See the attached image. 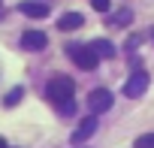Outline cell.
Returning <instances> with one entry per match:
<instances>
[{
	"instance_id": "1",
	"label": "cell",
	"mask_w": 154,
	"mask_h": 148,
	"mask_svg": "<svg viewBox=\"0 0 154 148\" xmlns=\"http://www.w3.org/2000/svg\"><path fill=\"white\" fill-rule=\"evenodd\" d=\"M72 97H75V82L69 79V76H54V79H48V100L60 109V106H66V103H72Z\"/></svg>"
},
{
	"instance_id": "2",
	"label": "cell",
	"mask_w": 154,
	"mask_h": 148,
	"mask_svg": "<svg viewBox=\"0 0 154 148\" xmlns=\"http://www.w3.org/2000/svg\"><path fill=\"white\" fill-rule=\"evenodd\" d=\"M148 85H151V76L145 69H136L133 76L124 82V97H130V100H136V97H142L145 91H148Z\"/></svg>"
},
{
	"instance_id": "3",
	"label": "cell",
	"mask_w": 154,
	"mask_h": 148,
	"mask_svg": "<svg viewBox=\"0 0 154 148\" xmlns=\"http://www.w3.org/2000/svg\"><path fill=\"white\" fill-rule=\"evenodd\" d=\"M66 54L72 57L75 66H82V69H97V54H94L91 48H85V45L69 42V45H66Z\"/></svg>"
},
{
	"instance_id": "4",
	"label": "cell",
	"mask_w": 154,
	"mask_h": 148,
	"mask_svg": "<svg viewBox=\"0 0 154 148\" xmlns=\"http://www.w3.org/2000/svg\"><path fill=\"white\" fill-rule=\"evenodd\" d=\"M112 91H106V88H94L91 94H88V109H91V115H100V112H106V109H112Z\"/></svg>"
},
{
	"instance_id": "5",
	"label": "cell",
	"mask_w": 154,
	"mask_h": 148,
	"mask_svg": "<svg viewBox=\"0 0 154 148\" xmlns=\"http://www.w3.org/2000/svg\"><path fill=\"white\" fill-rule=\"evenodd\" d=\"M94 130H97V115L82 118V121H79V127H75V133H72V145L79 148L85 139H91V136H94Z\"/></svg>"
},
{
	"instance_id": "6",
	"label": "cell",
	"mask_w": 154,
	"mask_h": 148,
	"mask_svg": "<svg viewBox=\"0 0 154 148\" xmlns=\"http://www.w3.org/2000/svg\"><path fill=\"white\" fill-rule=\"evenodd\" d=\"M21 45H24L27 51H42V48L48 45V36H45L42 30H24V33H21Z\"/></svg>"
},
{
	"instance_id": "7",
	"label": "cell",
	"mask_w": 154,
	"mask_h": 148,
	"mask_svg": "<svg viewBox=\"0 0 154 148\" xmlns=\"http://www.w3.org/2000/svg\"><path fill=\"white\" fill-rule=\"evenodd\" d=\"M18 12L27 15V18H45L48 15V6L39 3V0H24V3H18Z\"/></svg>"
},
{
	"instance_id": "8",
	"label": "cell",
	"mask_w": 154,
	"mask_h": 148,
	"mask_svg": "<svg viewBox=\"0 0 154 148\" xmlns=\"http://www.w3.org/2000/svg\"><path fill=\"white\" fill-rule=\"evenodd\" d=\"M82 21H85L82 12H63V15L57 18V27H60V30H75V27H82Z\"/></svg>"
},
{
	"instance_id": "9",
	"label": "cell",
	"mask_w": 154,
	"mask_h": 148,
	"mask_svg": "<svg viewBox=\"0 0 154 148\" xmlns=\"http://www.w3.org/2000/svg\"><path fill=\"white\" fill-rule=\"evenodd\" d=\"M88 48L97 54V60H103V57H112V54H115V45H112L109 39H94Z\"/></svg>"
},
{
	"instance_id": "10",
	"label": "cell",
	"mask_w": 154,
	"mask_h": 148,
	"mask_svg": "<svg viewBox=\"0 0 154 148\" xmlns=\"http://www.w3.org/2000/svg\"><path fill=\"white\" fill-rule=\"evenodd\" d=\"M21 97H24V88H12V91L3 97V106H6V109H12V106H15Z\"/></svg>"
},
{
	"instance_id": "11",
	"label": "cell",
	"mask_w": 154,
	"mask_h": 148,
	"mask_svg": "<svg viewBox=\"0 0 154 148\" xmlns=\"http://www.w3.org/2000/svg\"><path fill=\"white\" fill-rule=\"evenodd\" d=\"M136 148H154V133H145L136 139Z\"/></svg>"
},
{
	"instance_id": "12",
	"label": "cell",
	"mask_w": 154,
	"mask_h": 148,
	"mask_svg": "<svg viewBox=\"0 0 154 148\" xmlns=\"http://www.w3.org/2000/svg\"><path fill=\"white\" fill-rule=\"evenodd\" d=\"M112 21H115V24H130V21H133V15H130V9H121Z\"/></svg>"
},
{
	"instance_id": "13",
	"label": "cell",
	"mask_w": 154,
	"mask_h": 148,
	"mask_svg": "<svg viewBox=\"0 0 154 148\" xmlns=\"http://www.w3.org/2000/svg\"><path fill=\"white\" fill-rule=\"evenodd\" d=\"M91 6H94L97 12H109V6H112V3H109V0H91Z\"/></svg>"
},
{
	"instance_id": "14",
	"label": "cell",
	"mask_w": 154,
	"mask_h": 148,
	"mask_svg": "<svg viewBox=\"0 0 154 148\" xmlns=\"http://www.w3.org/2000/svg\"><path fill=\"white\" fill-rule=\"evenodd\" d=\"M0 148H6V139H3V136H0Z\"/></svg>"
},
{
	"instance_id": "15",
	"label": "cell",
	"mask_w": 154,
	"mask_h": 148,
	"mask_svg": "<svg viewBox=\"0 0 154 148\" xmlns=\"http://www.w3.org/2000/svg\"><path fill=\"white\" fill-rule=\"evenodd\" d=\"M39 3H48V0H39Z\"/></svg>"
}]
</instances>
